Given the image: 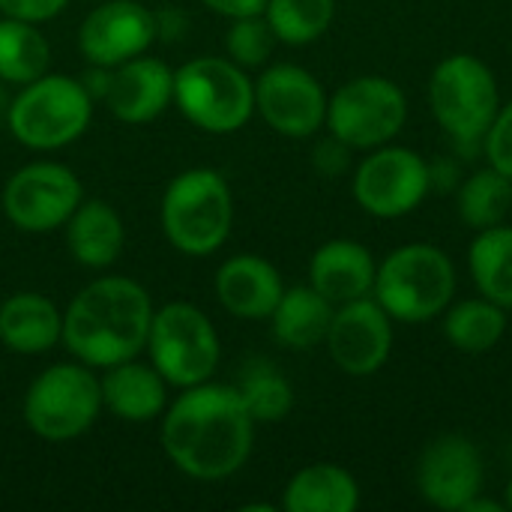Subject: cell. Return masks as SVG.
Instances as JSON below:
<instances>
[{
	"instance_id": "34",
	"label": "cell",
	"mask_w": 512,
	"mask_h": 512,
	"mask_svg": "<svg viewBox=\"0 0 512 512\" xmlns=\"http://www.w3.org/2000/svg\"><path fill=\"white\" fill-rule=\"evenodd\" d=\"M348 162H351V147L342 144L336 135H330L327 141H321V144L315 147V168L324 171L327 177L342 174V171L348 168Z\"/></svg>"
},
{
	"instance_id": "27",
	"label": "cell",
	"mask_w": 512,
	"mask_h": 512,
	"mask_svg": "<svg viewBox=\"0 0 512 512\" xmlns=\"http://www.w3.org/2000/svg\"><path fill=\"white\" fill-rule=\"evenodd\" d=\"M507 333V309L486 300L471 297L447 309L444 315V336L462 354H486L492 351Z\"/></svg>"
},
{
	"instance_id": "23",
	"label": "cell",
	"mask_w": 512,
	"mask_h": 512,
	"mask_svg": "<svg viewBox=\"0 0 512 512\" xmlns=\"http://www.w3.org/2000/svg\"><path fill=\"white\" fill-rule=\"evenodd\" d=\"M333 312L336 306L327 297H321L312 285L285 288V294L279 297L270 315L273 336L279 345L291 351H309L327 339Z\"/></svg>"
},
{
	"instance_id": "3",
	"label": "cell",
	"mask_w": 512,
	"mask_h": 512,
	"mask_svg": "<svg viewBox=\"0 0 512 512\" xmlns=\"http://www.w3.org/2000/svg\"><path fill=\"white\" fill-rule=\"evenodd\" d=\"M159 222L177 252L189 258L213 255L222 249L234 225V198L228 180L216 168L180 171L162 195Z\"/></svg>"
},
{
	"instance_id": "5",
	"label": "cell",
	"mask_w": 512,
	"mask_h": 512,
	"mask_svg": "<svg viewBox=\"0 0 512 512\" xmlns=\"http://www.w3.org/2000/svg\"><path fill=\"white\" fill-rule=\"evenodd\" d=\"M90 117L93 96L84 81L45 72L9 99L6 129L30 150H60L87 132Z\"/></svg>"
},
{
	"instance_id": "28",
	"label": "cell",
	"mask_w": 512,
	"mask_h": 512,
	"mask_svg": "<svg viewBox=\"0 0 512 512\" xmlns=\"http://www.w3.org/2000/svg\"><path fill=\"white\" fill-rule=\"evenodd\" d=\"M512 210V180L498 168L474 171L459 186V216L468 228L483 231L507 222Z\"/></svg>"
},
{
	"instance_id": "1",
	"label": "cell",
	"mask_w": 512,
	"mask_h": 512,
	"mask_svg": "<svg viewBox=\"0 0 512 512\" xmlns=\"http://www.w3.org/2000/svg\"><path fill=\"white\" fill-rule=\"evenodd\" d=\"M255 420L231 384L186 387L162 414V450L171 465L201 483L234 477L252 456Z\"/></svg>"
},
{
	"instance_id": "36",
	"label": "cell",
	"mask_w": 512,
	"mask_h": 512,
	"mask_svg": "<svg viewBox=\"0 0 512 512\" xmlns=\"http://www.w3.org/2000/svg\"><path fill=\"white\" fill-rule=\"evenodd\" d=\"M6 108H9V96H6L3 81H0V123H6Z\"/></svg>"
},
{
	"instance_id": "22",
	"label": "cell",
	"mask_w": 512,
	"mask_h": 512,
	"mask_svg": "<svg viewBox=\"0 0 512 512\" xmlns=\"http://www.w3.org/2000/svg\"><path fill=\"white\" fill-rule=\"evenodd\" d=\"M66 228V246L69 255L90 270H105L111 267L126 243V228L120 213L99 198L81 201L75 213L69 216Z\"/></svg>"
},
{
	"instance_id": "2",
	"label": "cell",
	"mask_w": 512,
	"mask_h": 512,
	"mask_svg": "<svg viewBox=\"0 0 512 512\" xmlns=\"http://www.w3.org/2000/svg\"><path fill=\"white\" fill-rule=\"evenodd\" d=\"M153 300L135 279L99 276L63 312V348L90 369L135 360L147 348Z\"/></svg>"
},
{
	"instance_id": "10",
	"label": "cell",
	"mask_w": 512,
	"mask_h": 512,
	"mask_svg": "<svg viewBox=\"0 0 512 512\" xmlns=\"http://www.w3.org/2000/svg\"><path fill=\"white\" fill-rule=\"evenodd\" d=\"M408 120L402 87L384 75H360L342 84L327 102V129L351 150L390 144Z\"/></svg>"
},
{
	"instance_id": "33",
	"label": "cell",
	"mask_w": 512,
	"mask_h": 512,
	"mask_svg": "<svg viewBox=\"0 0 512 512\" xmlns=\"http://www.w3.org/2000/svg\"><path fill=\"white\" fill-rule=\"evenodd\" d=\"M69 6V0H0V12L9 18H21L30 24H42L57 18L63 9Z\"/></svg>"
},
{
	"instance_id": "35",
	"label": "cell",
	"mask_w": 512,
	"mask_h": 512,
	"mask_svg": "<svg viewBox=\"0 0 512 512\" xmlns=\"http://www.w3.org/2000/svg\"><path fill=\"white\" fill-rule=\"evenodd\" d=\"M207 9L225 15V18H243V15H261L267 0H201Z\"/></svg>"
},
{
	"instance_id": "21",
	"label": "cell",
	"mask_w": 512,
	"mask_h": 512,
	"mask_svg": "<svg viewBox=\"0 0 512 512\" xmlns=\"http://www.w3.org/2000/svg\"><path fill=\"white\" fill-rule=\"evenodd\" d=\"M63 339V312L36 291H18L0 303V342L21 357L51 351Z\"/></svg>"
},
{
	"instance_id": "13",
	"label": "cell",
	"mask_w": 512,
	"mask_h": 512,
	"mask_svg": "<svg viewBox=\"0 0 512 512\" xmlns=\"http://www.w3.org/2000/svg\"><path fill=\"white\" fill-rule=\"evenodd\" d=\"M327 102L321 81L294 63H276L255 81V111L285 138H312L327 123Z\"/></svg>"
},
{
	"instance_id": "8",
	"label": "cell",
	"mask_w": 512,
	"mask_h": 512,
	"mask_svg": "<svg viewBox=\"0 0 512 512\" xmlns=\"http://www.w3.org/2000/svg\"><path fill=\"white\" fill-rule=\"evenodd\" d=\"M27 429L51 444L81 438L102 414V387L84 363H54L33 378L24 393Z\"/></svg>"
},
{
	"instance_id": "6",
	"label": "cell",
	"mask_w": 512,
	"mask_h": 512,
	"mask_svg": "<svg viewBox=\"0 0 512 512\" xmlns=\"http://www.w3.org/2000/svg\"><path fill=\"white\" fill-rule=\"evenodd\" d=\"M174 105L201 132L231 135L255 114V81L231 57H195L174 69Z\"/></svg>"
},
{
	"instance_id": "14",
	"label": "cell",
	"mask_w": 512,
	"mask_h": 512,
	"mask_svg": "<svg viewBox=\"0 0 512 512\" xmlns=\"http://www.w3.org/2000/svg\"><path fill=\"white\" fill-rule=\"evenodd\" d=\"M324 345L345 375L369 378L390 360L393 318L372 294L342 303L333 312Z\"/></svg>"
},
{
	"instance_id": "4",
	"label": "cell",
	"mask_w": 512,
	"mask_h": 512,
	"mask_svg": "<svg viewBox=\"0 0 512 512\" xmlns=\"http://www.w3.org/2000/svg\"><path fill=\"white\" fill-rule=\"evenodd\" d=\"M456 294V267L432 243H408L390 252L375 273L372 297L393 321L423 324L450 306Z\"/></svg>"
},
{
	"instance_id": "31",
	"label": "cell",
	"mask_w": 512,
	"mask_h": 512,
	"mask_svg": "<svg viewBox=\"0 0 512 512\" xmlns=\"http://www.w3.org/2000/svg\"><path fill=\"white\" fill-rule=\"evenodd\" d=\"M276 33L267 24L264 12L261 15H243V18H231L228 36H225V51L228 57L243 66V69H255L264 66L273 54L276 45Z\"/></svg>"
},
{
	"instance_id": "37",
	"label": "cell",
	"mask_w": 512,
	"mask_h": 512,
	"mask_svg": "<svg viewBox=\"0 0 512 512\" xmlns=\"http://www.w3.org/2000/svg\"><path fill=\"white\" fill-rule=\"evenodd\" d=\"M504 507L512 512V480L507 483V489H504Z\"/></svg>"
},
{
	"instance_id": "16",
	"label": "cell",
	"mask_w": 512,
	"mask_h": 512,
	"mask_svg": "<svg viewBox=\"0 0 512 512\" xmlns=\"http://www.w3.org/2000/svg\"><path fill=\"white\" fill-rule=\"evenodd\" d=\"M483 477V453L465 435L435 438L417 462V489L438 510H465L483 492Z\"/></svg>"
},
{
	"instance_id": "25",
	"label": "cell",
	"mask_w": 512,
	"mask_h": 512,
	"mask_svg": "<svg viewBox=\"0 0 512 512\" xmlns=\"http://www.w3.org/2000/svg\"><path fill=\"white\" fill-rule=\"evenodd\" d=\"M468 264L480 297L512 309V225H492L477 231Z\"/></svg>"
},
{
	"instance_id": "19",
	"label": "cell",
	"mask_w": 512,
	"mask_h": 512,
	"mask_svg": "<svg viewBox=\"0 0 512 512\" xmlns=\"http://www.w3.org/2000/svg\"><path fill=\"white\" fill-rule=\"evenodd\" d=\"M378 264L357 240H330L315 249L309 261V285L333 306L369 297L375 288Z\"/></svg>"
},
{
	"instance_id": "32",
	"label": "cell",
	"mask_w": 512,
	"mask_h": 512,
	"mask_svg": "<svg viewBox=\"0 0 512 512\" xmlns=\"http://www.w3.org/2000/svg\"><path fill=\"white\" fill-rule=\"evenodd\" d=\"M483 150L489 156V165L512 180V102L501 105L492 129L483 138Z\"/></svg>"
},
{
	"instance_id": "9",
	"label": "cell",
	"mask_w": 512,
	"mask_h": 512,
	"mask_svg": "<svg viewBox=\"0 0 512 512\" xmlns=\"http://www.w3.org/2000/svg\"><path fill=\"white\" fill-rule=\"evenodd\" d=\"M147 357L168 387H195L213 378L222 345L213 321L192 303H168L153 312Z\"/></svg>"
},
{
	"instance_id": "30",
	"label": "cell",
	"mask_w": 512,
	"mask_h": 512,
	"mask_svg": "<svg viewBox=\"0 0 512 512\" xmlns=\"http://www.w3.org/2000/svg\"><path fill=\"white\" fill-rule=\"evenodd\" d=\"M240 399L246 402L255 423H279L294 408V390L282 372L270 363H255L243 372Z\"/></svg>"
},
{
	"instance_id": "11",
	"label": "cell",
	"mask_w": 512,
	"mask_h": 512,
	"mask_svg": "<svg viewBox=\"0 0 512 512\" xmlns=\"http://www.w3.org/2000/svg\"><path fill=\"white\" fill-rule=\"evenodd\" d=\"M84 201L78 174L60 162L21 165L3 186V213L24 234H48L63 228Z\"/></svg>"
},
{
	"instance_id": "18",
	"label": "cell",
	"mask_w": 512,
	"mask_h": 512,
	"mask_svg": "<svg viewBox=\"0 0 512 512\" xmlns=\"http://www.w3.org/2000/svg\"><path fill=\"white\" fill-rule=\"evenodd\" d=\"M285 294L279 270L258 255H234L216 273V297L225 312L243 321H264Z\"/></svg>"
},
{
	"instance_id": "20",
	"label": "cell",
	"mask_w": 512,
	"mask_h": 512,
	"mask_svg": "<svg viewBox=\"0 0 512 512\" xmlns=\"http://www.w3.org/2000/svg\"><path fill=\"white\" fill-rule=\"evenodd\" d=\"M99 387L102 408L123 423H150L168 408V381L153 363H138V357L108 366Z\"/></svg>"
},
{
	"instance_id": "17",
	"label": "cell",
	"mask_w": 512,
	"mask_h": 512,
	"mask_svg": "<svg viewBox=\"0 0 512 512\" xmlns=\"http://www.w3.org/2000/svg\"><path fill=\"white\" fill-rule=\"evenodd\" d=\"M102 102L123 123H150L174 102V69L159 57L138 54L108 69Z\"/></svg>"
},
{
	"instance_id": "12",
	"label": "cell",
	"mask_w": 512,
	"mask_h": 512,
	"mask_svg": "<svg viewBox=\"0 0 512 512\" xmlns=\"http://www.w3.org/2000/svg\"><path fill=\"white\" fill-rule=\"evenodd\" d=\"M429 189L432 168L411 147H375L354 174L357 204L378 219H399L417 210Z\"/></svg>"
},
{
	"instance_id": "29",
	"label": "cell",
	"mask_w": 512,
	"mask_h": 512,
	"mask_svg": "<svg viewBox=\"0 0 512 512\" xmlns=\"http://www.w3.org/2000/svg\"><path fill=\"white\" fill-rule=\"evenodd\" d=\"M336 15V0H267L264 18L285 45H309L321 39Z\"/></svg>"
},
{
	"instance_id": "15",
	"label": "cell",
	"mask_w": 512,
	"mask_h": 512,
	"mask_svg": "<svg viewBox=\"0 0 512 512\" xmlns=\"http://www.w3.org/2000/svg\"><path fill=\"white\" fill-rule=\"evenodd\" d=\"M156 15L138 0H108L84 15L78 27V48L90 66L114 69L156 42Z\"/></svg>"
},
{
	"instance_id": "26",
	"label": "cell",
	"mask_w": 512,
	"mask_h": 512,
	"mask_svg": "<svg viewBox=\"0 0 512 512\" xmlns=\"http://www.w3.org/2000/svg\"><path fill=\"white\" fill-rule=\"evenodd\" d=\"M51 66V45L39 24L21 18H0V81L24 87L42 78Z\"/></svg>"
},
{
	"instance_id": "7",
	"label": "cell",
	"mask_w": 512,
	"mask_h": 512,
	"mask_svg": "<svg viewBox=\"0 0 512 512\" xmlns=\"http://www.w3.org/2000/svg\"><path fill=\"white\" fill-rule=\"evenodd\" d=\"M432 114L459 147L483 144L501 111L495 72L474 54L444 57L429 81Z\"/></svg>"
},
{
	"instance_id": "24",
	"label": "cell",
	"mask_w": 512,
	"mask_h": 512,
	"mask_svg": "<svg viewBox=\"0 0 512 512\" xmlns=\"http://www.w3.org/2000/svg\"><path fill=\"white\" fill-rule=\"evenodd\" d=\"M282 507L288 512H354L360 507V486L339 465H306L288 480Z\"/></svg>"
}]
</instances>
